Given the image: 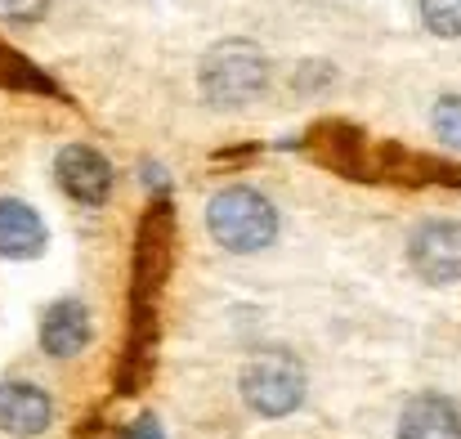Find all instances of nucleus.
Instances as JSON below:
<instances>
[{"label": "nucleus", "mask_w": 461, "mask_h": 439, "mask_svg": "<svg viewBox=\"0 0 461 439\" xmlns=\"http://www.w3.org/2000/svg\"><path fill=\"white\" fill-rule=\"evenodd\" d=\"M421 23L444 36V41H457L461 36V0H421Z\"/></svg>", "instance_id": "9d476101"}, {"label": "nucleus", "mask_w": 461, "mask_h": 439, "mask_svg": "<svg viewBox=\"0 0 461 439\" xmlns=\"http://www.w3.org/2000/svg\"><path fill=\"white\" fill-rule=\"evenodd\" d=\"M242 399L260 417H287L305 399V368L287 350H260L242 368Z\"/></svg>", "instance_id": "7ed1b4c3"}, {"label": "nucleus", "mask_w": 461, "mask_h": 439, "mask_svg": "<svg viewBox=\"0 0 461 439\" xmlns=\"http://www.w3.org/2000/svg\"><path fill=\"white\" fill-rule=\"evenodd\" d=\"M54 175L63 184L68 197H77L81 206H99L113 193V161L90 144H68L54 161Z\"/></svg>", "instance_id": "39448f33"}, {"label": "nucleus", "mask_w": 461, "mask_h": 439, "mask_svg": "<svg viewBox=\"0 0 461 439\" xmlns=\"http://www.w3.org/2000/svg\"><path fill=\"white\" fill-rule=\"evenodd\" d=\"M90 345V314L81 300H59L41 318V350L50 359H72Z\"/></svg>", "instance_id": "0eeeda50"}, {"label": "nucleus", "mask_w": 461, "mask_h": 439, "mask_svg": "<svg viewBox=\"0 0 461 439\" xmlns=\"http://www.w3.org/2000/svg\"><path fill=\"white\" fill-rule=\"evenodd\" d=\"M408 265L430 288L461 283V224L457 220H421L408 238Z\"/></svg>", "instance_id": "20e7f679"}, {"label": "nucleus", "mask_w": 461, "mask_h": 439, "mask_svg": "<svg viewBox=\"0 0 461 439\" xmlns=\"http://www.w3.org/2000/svg\"><path fill=\"white\" fill-rule=\"evenodd\" d=\"M45 252V220L18 202V197H0V256L9 261H32Z\"/></svg>", "instance_id": "6e6552de"}, {"label": "nucleus", "mask_w": 461, "mask_h": 439, "mask_svg": "<svg viewBox=\"0 0 461 439\" xmlns=\"http://www.w3.org/2000/svg\"><path fill=\"white\" fill-rule=\"evenodd\" d=\"M206 229L224 252L251 256V252H265L278 238V211L256 188H224L206 206Z\"/></svg>", "instance_id": "f03ea898"}, {"label": "nucleus", "mask_w": 461, "mask_h": 439, "mask_svg": "<svg viewBox=\"0 0 461 439\" xmlns=\"http://www.w3.org/2000/svg\"><path fill=\"white\" fill-rule=\"evenodd\" d=\"M399 439H461L457 404L444 395H417L399 417Z\"/></svg>", "instance_id": "1a4fd4ad"}, {"label": "nucleus", "mask_w": 461, "mask_h": 439, "mask_svg": "<svg viewBox=\"0 0 461 439\" xmlns=\"http://www.w3.org/2000/svg\"><path fill=\"white\" fill-rule=\"evenodd\" d=\"M45 14V0H0V18L9 23H36Z\"/></svg>", "instance_id": "f8f14e48"}, {"label": "nucleus", "mask_w": 461, "mask_h": 439, "mask_svg": "<svg viewBox=\"0 0 461 439\" xmlns=\"http://www.w3.org/2000/svg\"><path fill=\"white\" fill-rule=\"evenodd\" d=\"M435 135L444 148L461 152V95H448V99L435 104Z\"/></svg>", "instance_id": "9b49d317"}, {"label": "nucleus", "mask_w": 461, "mask_h": 439, "mask_svg": "<svg viewBox=\"0 0 461 439\" xmlns=\"http://www.w3.org/2000/svg\"><path fill=\"white\" fill-rule=\"evenodd\" d=\"M54 422V404L41 386L32 381H5L0 386V431L18 439H32L41 431H50Z\"/></svg>", "instance_id": "423d86ee"}, {"label": "nucleus", "mask_w": 461, "mask_h": 439, "mask_svg": "<svg viewBox=\"0 0 461 439\" xmlns=\"http://www.w3.org/2000/svg\"><path fill=\"white\" fill-rule=\"evenodd\" d=\"M131 439H161V426H157L153 417H140V422L131 426Z\"/></svg>", "instance_id": "ddd939ff"}, {"label": "nucleus", "mask_w": 461, "mask_h": 439, "mask_svg": "<svg viewBox=\"0 0 461 439\" xmlns=\"http://www.w3.org/2000/svg\"><path fill=\"white\" fill-rule=\"evenodd\" d=\"M265 81H269V59L256 41H220L206 50V59L197 68L202 99L211 108H224V113L260 99Z\"/></svg>", "instance_id": "f257e3e1"}]
</instances>
